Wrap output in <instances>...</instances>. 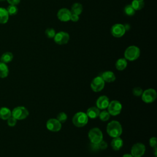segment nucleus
I'll return each instance as SVG.
<instances>
[{"instance_id": "ddd939ff", "label": "nucleus", "mask_w": 157, "mask_h": 157, "mask_svg": "<svg viewBox=\"0 0 157 157\" xmlns=\"http://www.w3.org/2000/svg\"><path fill=\"white\" fill-rule=\"evenodd\" d=\"M71 11L66 8H62L59 9L57 13L58 18L61 21H68L70 20Z\"/></svg>"}, {"instance_id": "7ed1b4c3", "label": "nucleus", "mask_w": 157, "mask_h": 157, "mask_svg": "<svg viewBox=\"0 0 157 157\" xmlns=\"http://www.w3.org/2000/svg\"><path fill=\"white\" fill-rule=\"evenodd\" d=\"M72 123L78 128L85 126L88 121V117L86 113L83 112H78L76 113L72 117Z\"/></svg>"}, {"instance_id": "bb28decb", "label": "nucleus", "mask_w": 157, "mask_h": 157, "mask_svg": "<svg viewBox=\"0 0 157 157\" xmlns=\"http://www.w3.org/2000/svg\"><path fill=\"white\" fill-rule=\"evenodd\" d=\"M8 14L10 15H14L18 12V8L15 5H10L7 8Z\"/></svg>"}, {"instance_id": "aec40b11", "label": "nucleus", "mask_w": 157, "mask_h": 157, "mask_svg": "<svg viewBox=\"0 0 157 157\" xmlns=\"http://www.w3.org/2000/svg\"><path fill=\"white\" fill-rule=\"evenodd\" d=\"M9 15L6 9L0 7V23H6L8 21Z\"/></svg>"}, {"instance_id": "f704fd0d", "label": "nucleus", "mask_w": 157, "mask_h": 157, "mask_svg": "<svg viewBox=\"0 0 157 157\" xmlns=\"http://www.w3.org/2000/svg\"><path fill=\"white\" fill-rule=\"evenodd\" d=\"M7 1L10 5H17L20 1V0H7Z\"/></svg>"}, {"instance_id": "e433bc0d", "label": "nucleus", "mask_w": 157, "mask_h": 157, "mask_svg": "<svg viewBox=\"0 0 157 157\" xmlns=\"http://www.w3.org/2000/svg\"><path fill=\"white\" fill-rule=\"evenodd\" d=\"M124 28H125L126 31V30H129V28H130L129 25H128V24H125V25H124Z\"/></svg>"}, {"instance_id": "c756f323", "label": "nucleus", "mask_w": 157, "mask_h": 157, "mask_svg": "<svg viewBox=\"0 0 157 157\" xmlns=\"http://www.w3.org/2000/svg\"><path fill=\"white\" fill-rule=\"evenodd\" d=\"M143 93V90L140 87H135L132 90V94L135 96H140Z\"/></svg>"}, {"instance_id": "c85d7f7f", "label": "nucleus", "mask_w": 157, "mask_h": 157, "mask_svg": "<svg viewBox=\"0 0 157 157\" xmlns=\"http://www.w3.org/2000/svg\"><path fill=\"white\" fill-rule=\"evenodd\" d=\"M55 31L53 28H47L45 30V35L48 38H53L55 36Z\"/></svg>"}, {"instance_id": "423d86ee", "label": "nucleus", "mask_w": 157, "mask_h": 157, "mask_svg": "<svg viewBox=\"0 0 157 157\" xmlns=\"http://www.w3.org/2000/svg\"><path fill=\"white\" fill-rule=\"evenodd\" d=\"M29 115V112L26 108L18 106L14 108L12 112V116L17 120H23Z\"/></svg>"}, {"instance_id": "f3484780", "label": "nucleus", "mask_w": 157, "mask_h": 157, "mask_svg": "<svg viewBox=\"0 0 157 157\" xmlns=\"http://www.w3.org/2000/svg\"><path fill=\"white\" fill-rule=\"evenodd\" d=\"M100 111L97 107H91L86 110V115L90 118H96L99 117Z\"/></svg>"}, {"instance_id": "1a4fd4ad", "label": "nucleus", "mask_w": 157, "mask_h": 157, "mask_svg": "<svg viewBox=\"0 0 157 157\" xmlns=\"http://www.w3.org/2000/svg\"><path fill=\"white\" fill-rule=\"evenodd\" d=\"M90 85L93 91L99 92L104 88L105 82L101 76H97L93 79Z\"/></svg>"}, {"instance_id": "c9c22d12", "label": "nucleus", "mask_w": 157, "mask_h": 157, "mask_svg": "<svg viewBox=\"0 0 157 157\" xmlns=\"http://www.w3.org/2000/svg\"><path fill=\"white\" fill-rule=\"evenodd\" d=\"M153 153H154V155L155 157H156V155H157V147H155L153 148Z\"/></svg>"}, {"instance_id": "2eb2a0df", "label": "nucleus", "mask_w": 157, "mask_h": 157, "mask_svg": "<svg viewBox=\"0 0 157 157\" xmlns=\"http://www.w3.org/2000/svg\"><path fill=\"white\" fill-rule=\"evenodd\" d=\"M112 148L115 150L118 151L119 150L123 145V141L122 139L120 137H113V139L112 140L111 143H110Z\"/></svg>"}, {"instance_id": "473e14b6", "label": "nucleus", "mask_w": 157, "mask_h": 157, "mask_svg": "<svg viewBox=\"0 0 157 157\" xmlns=\"http://www.w3.org/2000/svg\"><path fill=\"white\" fill-rule=\"evenodd\" d=\"M98 146H99V149H101V150H105L107 148V144L105 141L104 140H101L99 144H98Z\"/></svg>"}, {"instance_id": "a211bd4d", "label": "nucleus", "mask_w": 157, "mask_h": 157, "mask_svg": "<svg viewBox=\"0 0 157 157\" xmlns=\"http://www.w3.org/2000/svg\"><path fill=\"white\" fill-rule=\"evenodd\" d=\"M12 116L11 110L7 107H1L0 109V118L2 120H7Z\"/></svg>"}, {"instance_id": "4be33fe9", "label": "nucleus", "mask_w": 157, "mask_h": 157, "mask_svg": "<svg viewBox=\"0 0 157 157\" xmlns=\"http://www.w3.org/2000/svg\"><path fill=\"white\" fill-rule=\"evenodd\" d=\"M131 5L135 10H140L144 7L145 2L144 0H132Z\"/></svg>"}, {"instance_id": "39448f33", "label": "nucleus", "mask_w": 157, "mask_h": 157, "mask_svg": "<svg viewBox=\"0 0 157 157\" xmlns=\"http://www.w3.org/2000/svg\"><path fill=\"white\" fill-rule=\"evenodd\" d=\"M157 94L155 90L153 88H148L143 91L141 95L142 101L145 103H151L155 101L156 99Z\"/></svg>"}, {"instance_id": "393cba45", "label": "nucleus", "mask_w": 157, "mask_h": 157, "mask_svg": "<svg viewBox=\"0 0 157 157\" xmlns=\"http://www.w3.org/2000/svg\"><path fill=\"white\" fill-rule=\"evenodd\" d=\"M110 116V115L108 112V111L105 110H104L102 112H100L99 115V118L101 121H106L109 120Z\"/></svg>"}, {"instance_id": "9b49d317", "label": "nucleus", "mask_w": 157, "mask_h": 157, "mask_svg": "<svg viewBox=\"0 0 157 157\" xmlns=\"http://www.w3.org/2000/svg\"><path fill=\"white\" fill-rule=\"evenodd\" d=\"M110 31L113 36L115 37H121L124 34L126 29L123 24L116 23L112 26Z\"/></svg>"}, {"instance_id": "b1692460", "label": "nucleus", "mask_w": 157, "mask_h": 157, "mask_svg": "<svg viewBox=\"0 0 157 157\" xmlns=\"http://www.w3.org/2000/svg\"><path fill=\"white\" fill-rule=\"evenodd\" d=\"M12 59H13V54L9 52H5L4 53H3L0 58L1 62H2L6 64L10 62Z\"/></svg>"}, {"instance_id": "412c9836", "label": "nucleus", "mask_w": 157, "mask_h": 157, "mask_svg": "<svg viewBox=\"0 0 157 157\" xmlns=\"http://www.w3.org/2000/svg\"><path fill=\"white\" fill-rule=\"evenodd\" d=\"M9 74V68L6 63L0 62V78H5Z\"/></svg>"}, {"instance_id": "4c0bfd02", "label": "nucleus", "mask_w": 157, "mask_h": 157, "mask_svg": "<svg viewBox=\"0 0 157 157\" xmlns=\"http://www.w3.org/2000/svg\"><path fill=\"white\" fill-rule=\"evenodd\" d=\"M122 157H133L131 154H128V153H126L124 154Z\"/></svg>"}, {"instance_id": "f257e3e1", "label": "nucleus", "mask_w": 157, "mask_h": 157, "mask_svg": "<svg viewBox=\"0 0 157 157\" xmlns=\"http://www.w3.org/2000/svg\"><path fill=\"white\" fill-rule=\"evenodd\" d=\"M106 131L107 134L112 137H120L122 134V127L120 122L113 120L109 122L107 126Z\"/></svg>"}, {"instance_id": "20e7f679", "label": "nucleus", "mask_w": 157, "mask_h": 157, "mask_svg": "<svg viewBox=\"0 0 157 157\" xmlns=\"http://www.w3.org/2000/svg\"><path fill=\"white\" fill-rule=\"evenodd\" d=\"M88 137L92 144H99L103 140V134L100 129L93 128L88 132Z\"/></svg>"}, {"instance_id": "9d476101", "label": "nucleus", "mask_w": 157, "mask_h": 157, "mask_svg": "<svg viewBox=\"0 0 157 157\" xmlns=\"http://www.w3.org/2000/svg\"><path fill=\"white\" fill-rule=\"evenodd\" d=\"M54 41L58 45L66 44L69 40V35L64 31H60L55 34L54 36Z\"/></svg>"}, {"instance_id": "5701e85b", "label": "nucleus", "mask_w": 157, "mask_h": 157, "mask_svg": "<svg viewBox=\"0 0 157 157\" xmlns=\"http://www.w3.org/2000/svg\"><path fill=\"white\" fill-rule=\"evenodd\" d=\"M82 10H83V7L80 3L76 2L73 4V5L72 6L71 12L73 13L79 15L82 12Z\"/></svg>"}, {"instance_id": "7c9ffc66", "label": "nucleus", "mask_w": 157, "mask_h": 157, "mask_svg": "<svg viewBox=\"0 0 157 157\" xmlns=\"http://www.w3.org/2000/svg\"><path fill=\"white\" fill-rule=\"evenodd\" d=\"M17 120L14 117H13L12 116H11L10 117H9L8 119H7V124L9 126H11V127H13L14 126L16 123H17Z\"/></svg>"}, {"instance_id": "dca6fc26", "label": "nucleus", "mask_w": 157, "mask_h": 157, "mask_svg": "<svg viewBox=\"0 0 157 157\" xmlns=\"http://www.w3.org/2000/svg\"><path fill=\"white\" fill-rule=\"evenodd\" d=\"M105 82H113L115 80L116 77L114 73L110 71H107L104 72L101 76Z\"/></svg>"}, {"instance_id": "6ab92c4d", "label": "nucleus", "mask_w": 157, "mask_h": 157, "mask_svg": "<svg viewBox=\"0 0 157 157\" xmlns=\"http://www.w3.org/2000/svg\"><path fill=\"white\" fill-rule=\"evenodd\" d=\"M127 64V60L125 58H120L115 63V67L118 71H123L126 67Z\"/></svg>"}, {"instance_id": "2f4dec72", "label": "nucleus", "mask_w": 157, "mask_h": 157, "mask_svg": "<svg viewBox=\"0 0 157 157\" xmlns=\"http://www.w3.org/2000/svg\"><path fill=\"white\" fill-rule=\"evenodd\" d=\"M149 144H150V147H151L152 148L156 147V145H157V139L156 137H151L150 139V140H149Z\"/></svg>"}, {"instance_id": "a878e982", "label": "nucleus", "mask_w": 157, "mask_h": 157, "mask_svg": "<svg viewBox=\"0 0 157 157\" xmlns=\"http://www.w3.org/2000/svg\"><path fill=\"white\" fill-rule=\"evenodd\" d=\"M124 12L126 15L132 16L134 15L136 10L134 9V8L132 7L131 4H128L124 7Z\"/></svg>"}, {"instance_id": "f03ea898", "label": "nucleus", "mask_w": 157, "mask_h": 157, "mask_svg": "<svg viewBox=\"0 0 157 157\" xmlns=\"http://www.w3.org/2000/svg\"><path fill=\"white\" fill-rule=\"evenodd\" d=\"M140 49L135 45H131L128 47L124 51V58L126 60L132 61L137 59L140 56Z\"/></svg>"}, {"instance_id": "4468645a", "label": "nucleus", "mask_w": 157, "mask_h": 157, "mask_svg": "<svg viewBox=\"0 0 157 157\" xmlns=\"http://www.w3.org/2000/svg\"><path fill=\"white\" fill-rule=\"evenodd\" d=\"M109 99L105 95L101 96L96 101V107L99 109H105L109 104Z\"/></svg>"}, {"instance_id": "58836bf2", "label": "nucleus", "mask_w": 157, "mask_h": 157, "mask_svg": "<svg viewBox=\"0 0 157 157\" xmlns=\"http://www.w3.org/2000/svg\"><path fill=\"white\" fill-rule=\"evenodd\" d=\"M0 1H4V0H0Z\"/></svg>"}, {"instance_id": "72a5a7b5", "label": "nucleus", "mask_w": 157, "mask_h": 157, "mask_svg": "<svg viewBox=\"0 0 157 157\" xmlns=\"http://www.w3.org/2000/svg\"><path fill=\"white\" fill-rule=\"evenodd\" d=\"M78 20H79V15H78L77 14H75V13H71L70 20H71V21H72L74 22H76Z\"/></svg>"}, {"instance_id": "0eeeda50", "label": "nucleus", "mask_w": 157, "mask_h": 157, "mask_svg": "<svg viewBox=\"0 0 157 157\" xmlns=\"http://www.w3.org/2000/svg\"><path fill=\"white\" fill-rule=\"evenodd\" d=\"M107 108V111L110 115L116 116L120 113L122 110V105L120 101L117 100H113L109 102Z\"/></svg>"}, {"instance_id": "6e6552de", "label": "nucleus", "mask_w": 157, "mask_h": 157, "mask_svg": "<svg viewBox=\"0 0 157 157\" xmlns=\"http://www.w3.org/2000/svg\"><path fill=\"white\" fill-rule=\"evenodd\" d=\"M145 151V146L142 143H136L132 145L131 155L133 157H142Z\"/></svg>"}, {"instance_id": "f8f14e48", "label": "nucleus", "mask_w": 157, "mask_h": 157, "mask_svg": "<svg viewBox=\"0 0 157 157\" xmlns=\"http://www.w3.org/2000/svg\"><path fill=\"white\" fill-rule=\"evenodd\" d=\"M47 128L52 132H58L61 129V123L56 118H50L46 123Z\"/></svg>"}, {"instance_id": "cd10ccee", "label": "nucleus", "mask_w": 157, "mask_h": 157, "mask_svg": "<svg viewBox=\"0 0 157 157\" xmlns=\"http://www.w3.org/2000/svg\"><path fill=\"white\" fill-rule=\"evenodd\" d=\"M56 119L61 123H64L67 119V116L66 115V113L64 112H60L57 115V117H56Z\"/></svg>"}]
</instances>
